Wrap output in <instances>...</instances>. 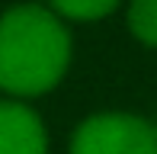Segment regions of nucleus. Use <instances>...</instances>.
Segmentation results:
<instances>
[{"mask_svg": "<svg viewBox=\"0 0 157 154\" xmlns=\"http://www.w3.org/2000/svg\"><path fill=\"white\" fill-rule=\"evenodd\" d=\"M74 39L48 3H16L0 13V93L35 100L67 77Z\"/></svg>", "mask_w": 157, "mask_h": 154, "instance_id": "1", "label": "nucleus"}, {"mask_svg": "<svg viewBox=\"0 0 157 154\" xmlns=\"http://www.w3.org/2000/svg\"><path fill=\"white\" fill-rule=\"evenodd\" d=\"M67 154H157V125L125 109L93 113L77 122Z\"/></svg>", "mask_w": 157, "mask_h": 154, "instance_id": "2", "label": "nucleus"}, {"mask_svg": "<svg viewBox=\"0 0 157 154\" xmlns=\"http://www.w3.org/2000/svg\"><path fill=\"white\" fill-rule=\"evenodd\" d=\"M0 154H48L45 119L29 100L0 96Z\"/></svg>", "mask_w": 157, "mask_h": 154, "instance_id": "3", "label": "nucleus"}, {"mask_svg": "<svg viewBox=\"0 0 157 154\" xmlns=\"http://www.w3.org/2000/svg\"><path fill=\"white\" fill-rule=\"evenodd\" d=\"M64 23H99L122 6V0H45Z\"/></svg>", "mask_w": 157, "mask_h": 154, "instance_id": "4", "label": "nucleus"}, {"mask_svg": "<svg viewBox=\"0 0 157 154\" xmlns=\"http://www.w3.org/2000/svg\"><path fill=\"white\" fill-rule=\"evenodd\" d=\"M125 26L141 45L157 48V0H128Z\"/></svg>", "mask_w": 157, "mask_h": 154, "instance_id": "5", "label": "nucleus"}]
</instances>
